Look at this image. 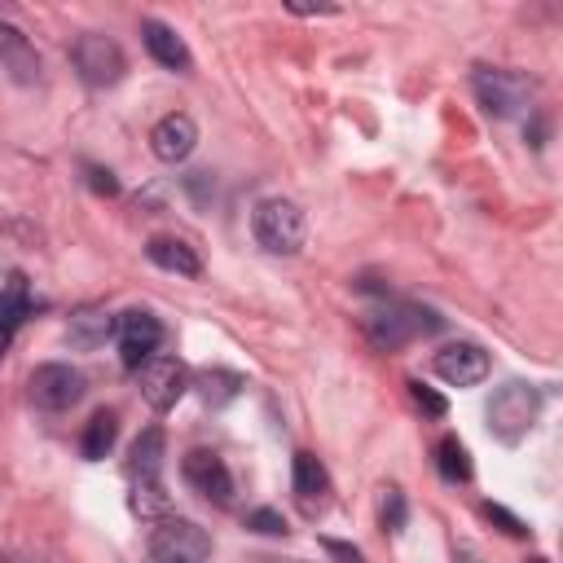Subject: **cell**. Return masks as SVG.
Masks as SVG:
<instances>
[{
	"label": "cell",
	"mask_w": 563,
	"mask_h": 563,
	"mask_svg": "<svg viewBox=\"0 0 563 563\" xmlns=\"http://www.w3.org/2000/svg\"><path fill=\"white\" fill-rule=\"evenodd\" d=\"M31 317V290H26V277L22 273H9L4 290H0V356L9 347V339L18 334V325Z\"/></svg>",
	"instance_id": "cell-16"
},
{
	"label": "cell",
	"mask_w": 563,
	"mask_h": 563,
	"mask_svg": "<svg viewBox=\"0 0 563 563\" xmlns=\"http://www.w3.org/2000/svg\"><path fill=\"white\" fill-rule=\"evenodd\" d=\"M435 330H444V321L431 308H418V303H383V308L365 312V334L383 352H396L409 339H422V334H435Z\"/></svg>",
	"instance_id": "cell-2"
},
{
	"label": "cell",
	"mask_w": 563,
	"mask_h": 563,
	"mask_svg": "<svg viewBox=\"0 0 563 563\" xmlns=\"http://www.w3.org/2000/svg\"><path fill=\"white\" fill-rule=\"evenodd\" d=\"M246 528H255V532H264V537H286V532H290L286 519H282L277 510H268V506L251 510V515H246Z\"/></svg>",
	"instance_id": "cell-26"
},
{
	"label": "cell",
	"mask_w": 563,
	"mask_h": 563,
	"mask_svg": "<svg viewBox=\"0 0 563 563\" xmlns=\"http://www.w3.org/2000/svg\"><path fill=\"white\" fill-rule=\"evenodd\" d=\"M145 255H150V264H158L163 273H176V277H198L202 273V260L180 238H150Z\"/></svg>",
	"instance_id": "cell-18"
},
{
	"label": "cell",
	"mask_w": 563,
	"mask_h": 563,
	"mask_svg": "<svg viewBox=\"0 0 563 563\" xmlns=\"http://www.w3.org/2000/svg\"><path fill=\"white\" fill-rule=\"evenodd\" d=\"M484 515L493 519V523H501V532H510V537H523L528 528H523V519H515L506 506H497V501H484Z\"/></svg>",
	"instance_id": "cell-27"
},
{
	"label": "cell",
	"mask_w": 563,
	"mask_h": 563,
	"mask_svg": "<svg viewBox=\"0 0 563 563\" xmlns=\"http://www.w3.org/2000/svg\"><path fill=\"white\" fill-rule=\"evenodd\" d=\"M435 471H440V479L444 484H466L471 479V453H466V444L457 440V435H444L440 444H435Z\"/></svg>",
	"instance_id": "cell-22"
},
{
	"label": "cell",
	"mask_w": 563,
	"mask_h": 563,
	"mask_svg": "<svg viewBox=\"0 0 563 563\" xmlns=\"http://www.w3.org/2000/svg\"><path fill=\"white\" fill-rule=\"evenodd\" d=\"M163 457H167V435L163 427H145L132 444V462H128V479H163Z\"/></svg>",
	"instance_id": "cell-17"
},
{
	"label": "cell",
	"mask_w": 563,
	"mask_h": 563,
	"mask_svg": "<svg viewBox=\"0 0 563 563\" xmlns=\"http://www.w3.org/2000/svg\"><path fill=\"white\" fill-rule=\"evenodd\" d=\"M290 488H295V497H299V506H303L308 515H317V510L330 501V475H325V466H321L312 453H295Z\"/></svg>",
	"instance_id": "cell-14"
},
{
	"label": "cell",
	"mask_w": 563,
	"mask_h": 563,
	"mask_svg": "<svg viewBox=\"0 0 563 563\" xmlns=\"http://www.w3.org/2000/svg\"><path fill=\"white\" fill-rule=\"evenodd\" d=\"M0 563H4V554H0Z\"/></svg>",
	"instance_id": "cell-30"
},
{
	"label": "cell",
	"mask_w": 563,
	"mask_h": 563,
	"mask_svg": "<svg viewBox=\"0 0 563 563\" xmlns=\"http://www.w3.org/2000/svg\"><path fill=\"white\" fill-rule=\"evenodd\" d=\"M488 431L501 440V444H519L532 427H537V413H541V391L532 387V383H519V378H510V383H501L497 391H493V400H488Z\"/></svg>",
	"instance_id": "cell-1"
},
{
	"label": "cell",
	"mask_w": 563,
	"mask_h": 563,
	"mask_svg": "<svg viewBox=\"0 0 563 563\" xmlns=\"http://www.w3.org/2000/svg\"><path fill=\"white\" fill-rule=\"evenodd\" d=\"M409 396H413V405H418L427 418H444V413H449L444 396H440V391H431V387H427V383H418V378L409 383Z\"/></svg>",
	"instance_id": "cell-25"
},
{
	"label": "cell",
	"mask_w": 563,
	"mask_h": 563,
	"mask_svg": "<svg viewBox=\"0 0 563 563\" xmlns=\"http://www.w3.org/2000/svg\"><path fill=\"white\" fill-rule=\"evenodd\" d=\"M194 145H198V128L189 114H163L150 132V150L158 163H185L194 154Z\"/></svg>",
	"instance_id": "cell-12"
},
{
	"label": "cell",
	"mask_w": 563,
	"mask_h": 563,
	"mask_svg": "<svg viewBox=\"0 0 563 563\" xmlns=\"http://www.w3.org/2000/svg\"><path fill=\"white\" fill-rule=\"evenodd\" d=\"M150 559L154 563H207L211 537L194 519H163L150 532Z\"/></svg>",
	"instance_id": "cell-6"
},
{
	"label": "cell",
	"mask_w": 563,
	"mask_h": 563,
	"mask_svg": "<svg viewBox=\"0 0 563 563\" xmlns=\"http://www.w3.org/2000/svg\"><path fill=\"white\" fill-rule=\"evenodd\" d=\"M471 88L479 97V106L493 114V119H515L523 110H532V79L519 75V70H506V66H479L471 75Z\"/></svg>",
	"instance_id": "cell-4"
},
{
	"label": "cell",
	"mask_w": 563,
	"mask_h": 563,
	"mask_svg": "<svg viewBox=\"0 0 563 563\" xmlns=\"http://www.w3.org/2000/svg\"><path fill=\"white\" fill-rule=\"evenodd\" d=\"M251 233L268 255H299L303 238H308V224H303V211L290 198H264L251 211Z\"/></svg>",
	"instance_id": "cell-3"
},
{
	"label": "cell",
	"mask_w": 563,
	"mask_h": 563,
	"mask_svg": "<svg viewBox=\"0 0 563 563\" xmlns=\"http://www.w3.org/2000/svg\"><path fill=\"white\" fill-rule=\"evenodd\" d=\"M84 172H88V185H92L97 194H106V198H114V194H119L114 172H106V167H84Z\"/></svg>",
	"instance_id": "cell-28"
},
{
	"label": "cell",
	"mask_w": 563,
	"mask_h": 563,
	"mask_svg": "<svg viewBox=\"0 0 563 563\" xmlns=\"http://www.w3.org/2000/svg\"><path fill=\"white\" fill-rule=\"evenodd\" d=\"M141 40H145V53H150L158 66L180 70V75H189V70H194V53H189V44H185L167 22L145 18V22H141Z\"/></svg>",
	"instance_id": "cell-13"
},
{
	"label": "cell",
	"mask_w": 563,
	"mask_h": 563,
	"mask_svg": "<svg viewBox=\"0 0 563 563\" xmlns=\"http://www.w3.org/2000/svg\"><path fill=\"white\" fill-rule=\"evenodd\" d=\"M378 515H383V528H387V532H400L405 519H409V501H405V493H400V488H387Z\"/></svg>",
	"instance_id": "cell-24"
},
{
	"label": "cell",
	"mask_w": 563,
	"mask_h": 563,
	"mask_svg": "<svg viewBox=\"0 0 563 563\" xmlns=\"http://www.w3.org/2000/svg\"><path fill=\"white\" fill-rule=\"evenodd\" d=\"M321 545H325L334 559H343V563H365V554H361L356 545H347V541H321Z\"/></svg>",
	"instance_id": "cell-29"
},
{
	"label": "cell",
	"mask_w": 563,
	"mask_h": 563,
	"mask_svg": "<svg viewBox=\"0 0 563 563\" xmlns=\"http://www.w3.org/2000/svg\"><path fill=\"white\" fill-rule=\"evenodd\" d=\"M70 343L75 347H101L110 334H114V317L106 312V308H79L75 317H70Z\"/></svg>",
	"instance_id": "cell-21"
},
{
	"label": "cell",
	"mask_w": 563,
	"mask_h": 563,
	"mask_svg": "<svg viewBox=\"0 0 563 563\" xmlns=\"http://www.w3.org/2000/svg\"><path fill=\"white\" fill-rule=\"evenodd\" d=\"M114 334H119V356L128 369H141L150 356H158L163 343V321L145 308H128L123 317H114Z\"/></svg>",
	"instance_id": "cell-8"
},
{
	"label": "cell",
	"mask_w": 563,
	"mask_h": 563,
	"mask_svg": "<svg viewBox=\"0 0 563 563\" xmlns=\"http://www.w3.org/2000/svg\"><path fill=\"white\" fill-rule=\"evenodd\" d=\"M136 383H141L145 405L158 409V413H167V409L189 391V369H185V361H176V356H150V361L136 369Z\"/></svg>",
	"instance_id": "cell-9"
},
{
	"label": "cell",
	"mask_w": 563,
	"mask_h": 563,
	"mask_svg": "<svg viewBox=\"0 0 563 563\" xmlns=\"http://www.w3.org/2000/svg\"><path fill=\"white\" fill-rule=\"evenodd\" d=\"M128 501H132V510L141 519H158V515L172 510V497H167L163 479H132V497Z\"/></svg>",
	"instance_id": "cell-23"
},
{
	"label": "cell",
	"mask_w": 563,
	"mask_h": 563,
	"mask_svg": "<svg viewBox=\"0 0 563 563\" xmlns=\"http://www.w3.org/2000/svg\"><path fill=\"white\" fill-rule=\"evenodd\" d=\"M431 369H435L449 387H475V383H484V374H488V352H484L479 343H449V347H440V352L431 356Z\"/></svg>",
	"instance_id": "cell-11"
},
{
	"label": "cell",
	"mask_w": 563,
	"mask_h": 563,
	"mask_svg": "<svg viewBox=\"0 0 563 563\" xmlns=\"http://www.w3.org/2000/svg\"><path fill=\"white\" fill-rule=\"evenodd\" d=\"M84 387H88V378L75 365H66V361H44L31 374V400L40 409H48V413H62V409L79 405L84 400Z\"/></svg>",
	"instance_id": "cell-7"
},
{
	"label": "cell",
	"mask_w": 563,
	"mask_h": 563,
	"mask_svg": "<svg viewBox=\"0 0 563 563\" xmlns=\"http://www.w3.org/2000/svg\"><path fill=\"white\" fill-rule=\"evenodd\" d=\"M119 440V413L114 409H97L88 422H84V435H79V453L88 462H101Z\"/></svg>",
	"instance_id": "cell-20"
},
{
	"label": "cell",
	"mask_w": 563,
	"mask_h": 563,
	"mask_svg": "<svg viewBox=\"0 0 563 563\" xmlns=\"http://www.w3.org/2000/svg\"><path fill=\"white\" fill-rule=\"evenodd\" d=\"M180 475H185V484H189L198 497H207V501H216V506H224V501L233 497V475H229L224 457L211 453V449H194V453H185Z\"/></svg>",
	"instance_id": "cell-10"
},
{
	"label": "cell",
	"mask_w": 563,
	"mask_h": 563,
	"mask_svg": "<svg viewBox=\"0 0 563 563\" xmlns=\"http://www.w3.org/2000/svg\"><path fill=\"white\" fill-rule=\"evenodd\" d=\"M189 387H198V396H202V405H207V409H224L229 400H238V396H242L246 378H242V374H233V369H198V374L189 378Z\"/></svg>",
	"instance_id": "cell-19"
},
{
	"label": "cell",
	"mask_w": 563,
	"mask_h": 563,
	"mask_svg": "<svg viewBox=\"0 0 563 563\" xmlns=\"http://www.w3.org/2000/svg\"><path fill=\"white\" fill-rule=\"evenodd\" d=\"M0 62H4V70H9L18 84H35V79H40V57H35V48H31L26 35H22L18 26H9V22H0Z\"/></svg>",
	"instance_id": "cell-15"
},
{
	"label": "cell",
	"mask_w": 563,
	"mask_h": 563,
	"mask_svg": "<svg viewBox=\"0 0 563 563\" xmlns=\"http://www.w3.org/2000/svg\"><path fill=\"white\" fill-rule=\"evenodd\" d=\"M70 66L79 70V79H84L88 88H110V84L123 79L128 57H123L119 40H110V35H101V31H84V35L70 44Z\"/></svg>",
	"instance_id": "cell-5"
}]
</instances>
